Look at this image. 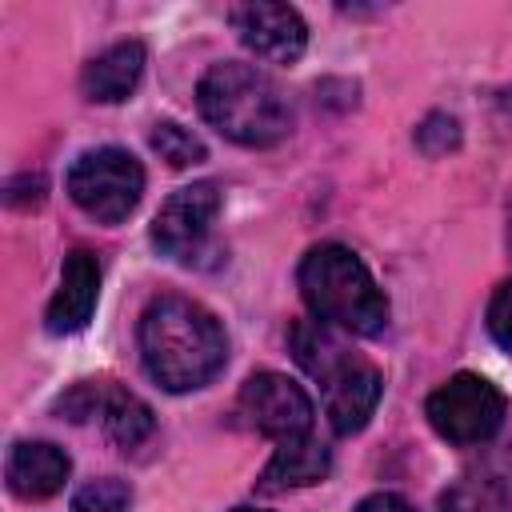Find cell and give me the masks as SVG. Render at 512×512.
Returning <instances> with one entry per match:
<instances>
[{
	"label": "cell",
	"instance_id": "cell-4",
	"mask_svg": "<svg viewBox=\"0 0 512 512\" xmlns=\"http://www.w3.org/2000/svg\"><path fill=\"white\" fill-rule=\"evenodd\" d=\"M296 284L316 320L336 332L376 336L388 328V296L368 264L344 244H316L296 268Z\"/></svg>",
	"mask_w": 512,
	"mask_h": 512
},
{
	"label": "cell",
	"instance_id": "cell-6",
	"mask_svg": "<svg viewBox=\"0 0 512 512\" xmlns=\"http://www.w3.org/2000/svg\"><path fill=\"white\" fill-rule=\"evenodd\" d=\"M424 412H428V424L448 444H484L500 432L508 416V400L492 380L476 372H456L428 396Z\"/></svg>",
	"mask_w": 512,
	"mask_h": 512
},
{
	"label": "cell",
	"instance_id": "cell-15",
	"mask_svg": "<svg viewBox=\"0 0 512 512\" xmlns=\"http://www.w3.org/2000/svg\"><path fill=\"white\" fill-rule=\"evenodd\" d=\"M440 512H512V492L496 476H468L440 496Z\"/></svg>",
	"mask_w": 512,
	"mask_h": 512
},
{
	"label": "cell",
	"instance_id": "cell-21",
	"mask_svg": "<svg viewBox=\"0 0 512 512\" xmlns=\"http://www.w3.org/2000/svg\"><path fill=\"white\" fill-rule=\"evenodd\" d=\"M232 512H264V508H252V504H240V508H232Z\"/></svg>",
	"mask_w": 512,
	"mask_h": 512
},
{
	"label": "cell",
	"instance_id": "cell-3",
	"mask_svg": "<svg viewBox=\"0 0 512 512\" xmlns=\"http://www.w3.org/2000/svg\"><path fill=\"white\" fill-rule=\"evenodd\" d=\"M292 356L296 364L324 388V412L336 436H352L360 432L384 392V376L376 372V364H368L364 356H356L336 328H328L324 320H296L288 332Z\"/></svg>",
	"mask_w": 512,
	"mask_h": 512
},
{
	"label": "cell",
	"instance_id": "cell-14",
	"mask_svg": "<svg viewBox=\"0 0 512 512\" xmlns=\"http://www.w3.org/2000/svg\"><path fill=\"white\" fill-rule=\"evenodd\" d=\"M328 468H332V456H328V448L320 444V440H312V436H300V440H284L276 452H272V460L264 464V472H260V492H280V488H304V484H316V480H324L328 476Z\"/></svg>",
	"mask_w": 512,
	"mask_h": 512
},
{
	"label": "cell",
	"instance_id": "cell-17",
	"mask_svg": "<svg viewBox=\"0 0 512 512\" xmlns=\"http://www.w3.org/2000/svg\"><path fill=\"white\" fill-rule=\"evenodd\" d=\"M128 508H132V492L116 476L92 480L72 496V512H128Z\"/></svg>",
	"mask_w": 512,
	"mask_h": 512
},
{
	"label": "cell",
	"instance_id": "cell-1",
	"mask_svg": "<svg viewBox=\"0 0 512 512\" xmlns=\"http://www.w3.org/2000/svg\"><path fill=\"white\" fill-rule=\"evenodd\" d=\"M140 356L160 388L192 392L228 364V336L200 300L164 292L140 316Z\"/></svg>",
	"mask_w": 512,
	"mask_h": 512
},
{
	"label": "cell",
	"instance_id": "cell-5",
	"mask_svg": "<svg viewBox=\"0 0 512 512\" xmlns=\"http://www.w3.org/2000/svg\"><path fill=\"white\" fill-rule=\"evenodd\" d=\"M68 196L100 224H120L144 196V168L128 148H88L68 168Z\"/></svg>",
	"mask_w": 512,
	"mask_h": 512
},
{
	"label": "cell",
	"instance_id": "cell-12",
	"mask_svg": "<svg viewBox=\"0 0 512 512\" xmlns=\"http://www.w3.org/2000/svg\"><path fill=\"white\" fill-rule=\"evenodd\" d=\"M68 472H72L68 452L48 444V440H20V444H12L8 464H4L8 488L20 500H48V496H56L64 488Z\"/></svg>",
	"mask_w": 512,
	"mask_h": 512
},
{
	"label": "cell",
	"instance_id": "cell-2",
	"mask_svg": "<svg viewBox=\"0 0 512 512\" xmlns=\"http://www.w3.org/2000/svg\"><path fill=\"white\" fill-rule=\"evenodd\" d=\"M200 116L244 148H272L292 132V104L284 88L256 64H212L196 84Z\"/></svg>",
	"mask_w": 512,
	"mask_h": 512
},
{
	"label": "cell",
	"instance_id": "cell-9",
	"mask_svg": "<svg viewBox=\"0 0 512 512\" xmlns=\"http://www.w3.org/2000/svg\"><path fill=\"white\" fill-rule=\"evenodd\" d=\"M56 408H60L68 420L100 416L108 440L120 444L124 452L136 448V444H144V440L152 436V428H156L152 408H148L140 396H132V392H124V388H112V384H104V380H84V384H76Z\"/></svg>",
	"mask_w": 512,
	"mask_h": 512
},
{
	"label": "cell",
	"instance_id": "cell-13",
	"mask_svg": "<svg viewBox=\"0 0 512 512\" xmlns=\"http://www.w3.org/2000/svg\"><path fill=\"white\" fill-rule=\"evenodd\" d=\"M140 76H144V44L120 40L88 60V68L80 72V92L96 104H120L136 92Z\"/></svg>",
	"mask_w": 512,
	"mask_h": 512
},
{
	"label": "cell",
	"instance_id": "cell-20",
	"mask_svg": "<svg viewBox=\"0 0 512 512\" xmlns=\"http://www.w3.org/2000/svg\"><path fill=\"white\" fill-rule=\"evenodd\" d=\"M356 512H416L400 492H372L356 504Z\"/></svg>",
	"mask_w": 512,
	"mask_h": 512
},
{
	"label": "cell",
	"instance_id": "cell-10",
	"mask_svg": "<svg viewBox=\"0 0 512 512\" xmlns=\"http://www.w3.org/2000/svg\"><path fill=\"white\" fill-rule=\"evenodd\" d=\"M228 20H232L240 44L268 64H296L304 56L308 28H304L300 12L288 4H264V0L236 4L228 12Z\"/></svg>",
	"mask_w": 512,
	"mask_h": 512
},
{
	"label": "cell",
	"instance_id": "cell-7",
	"mask_svg": "<svg viewBox=\"0 0 512 512\" xmlns=\"http://www.w3.org/2000/svg\"><path fill=\"white\" fill-rule=\"evenodd\" d=\"M220 212V188L212 180H196V184H184L176 188L156 220H152V244L168 256V260H180V264H192L204 256L208 248V236H212V220Z\"/></svg>",
	"mask_w": 512,
	"mask_h": 512
},
{
	"label": "cell",
	"instance_id": "cell-8",
	"mask_svg": "<svg viewBox=\"0 0 512 512\" xmlns=\"http://www.w3.org/2000/svg\"><path fill=\"white\" fill-rule=\"evenodd\" d=\"M240 412L256 432H264L280 444L308 436V428L316 420L308 392L296 380H288L284 372H252L240 388Z\"/></svg>",
	"mask_w": 512,
	"mask_h": 512
},
{
	"label": "cell",
	"instance_id": "cell-19",
	"mask_svg": "<svg viewBox=\"0 0 512 512\" xmlns=\"http://www.w3.org/2000/svg\"><path fill=\"white\" fill-rule=\"evenodd\" d=\"M488 332L504 352H512V280H504L488 300Z\"/></svg>",
	"mask_w": 512,
	"mask_h": 512
},
{
	"label": "cell",
	"instance_id": "cell-16",
	"mask_svg": "<svg viewBox=\"0 0 512 512\" xmlns=\"http://www.w3.org/2000/svg\"><path fill=\"white\" fill-rule=\"evenodd\" d=\"M148 144H152V152H156L160 160H168L172 168H188V164H200V160L208 156L204 144H200V136H192V132H188L184 124H176V120L152 124Z\"/></svg>",
	"mask_w": 512,
	"mask_h": 512
},
{
	"label": "cell",
	"instance_id": "cell-11",
	"mask_svg": "<svg viewBox=\"0 0 512 512\" xmlns=\"http://www.w3.org/2000/svg\"><path fill=\"white\" fill-rule=\"evenodd\" d=\"M100 300V260L88 248H72L64 256V272H60V288L44 312V328L52 336H72L80 328H88L92 312Z\"/></svg>",
	"mask_w": 512,
	"mask_h": 512
},
{
	"label": "cell",
	"instance_id": "cell-18",
	"mask_svg": "<svg viewBox=\"0 0 512 512\" xmlns=\"http://www.w3.org/2000/svg\"><path fill=\"white\" fill-rule=\"evenodd\" d=\"M460 144V124L452 120V116H444V112H432L420 128H416V148L424 152V156H444L448 148H456Z\"/></svg>",
	"mask_w": 512,
	"mask_h": 512
}]
</instances>
